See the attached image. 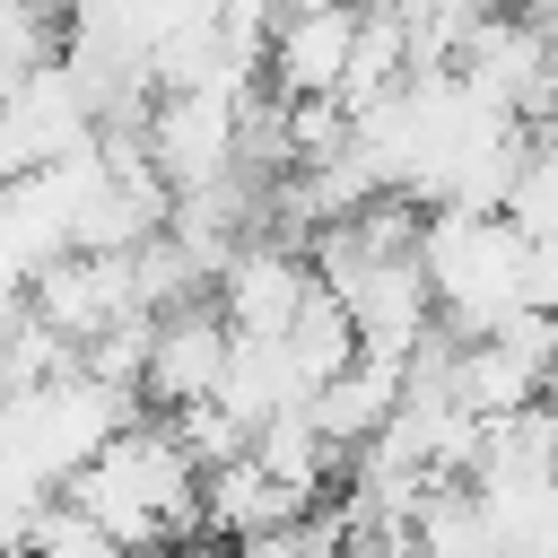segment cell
I'll return each mask as SVG.
<instances>
[{
    "label": "cell",
    "mask_w": 558,
    "mask_h": 558,
    "mask_svg": "<svg viewBox=\"0 0 558 558\" xmlns=\"http://www.w3.org/2000/svg\"><path fill=\"white\" fill-rule=\"evenodd\" d=\"M410 262L427 279V314L453 340H488L514 314H549L558 244H523L497 209H418Z\"/></svg>",
    "instance_id": "cell-1"
},
{
    "label": "cell",
    "mask_w": 558,
    "mask_h": 558,
    "mask_svg": "<svg viewBox=\"0 0 558 558\" xmlns=\"http://www.w3.org/2000/svg\"><path fill=\"white\" fill-rule=\"evenodd\" d=\"M87 532H105L122 558H148L183 532H201V462L174 445L166 418H131L113 427L61 488H52Z\"/></svg>",
    "instance_id": "cell-2"
},
{
    "label": "cell",
    "mask_w": 558,
    "mask_h": 558,
    "mask_svg": "<svg viewBox=\"0 0 558 558\" xmlns=\"http://www.w3.org/2000/svg\"><path fill=\"white\" fill-rule=\"evenodd\" d=\"M253 87H174V96H148L140 113V148L157 166L166 192H201L218 174H235V113H244Z\"/></svg>",
    "instance_id": "cell-3"
},
{
    "label": "cell",
    "mask_w": 558,
    "mask_h": 558,
    "mask_svg": "<svg viewBox=\"0 0 558 558\" xmlns=\"http://www.w3.org/2000/svg\"><path fill=\"white\" fill-rule=\"evenodd\" d=\"M26 314H35L70 357L96 349L113 323L140 314V296H131V253H52V262L26 279Z\"/></svg>",
    "instance_id": "cell-4"
},
{
    "label": "cell",
    "mask_w": 558,
    "mask_h": 558,
    "mask_svg": "<svg viewBox=\"0 0 558 558\" xmlns=\"http://www.w3.org/2000/svg\"><path fill=\"white\" fill-rule=\"evenodd\" d=\"M227 323L209 314V296H192V305H166V314H148V349H140V401H148V418H166V410H192V401H209L218 392V375H227Z\"/></svg>",
    "instance_id": "cell-5"
},
{
    "label": "cell",
    "mask_w": 558,
    "mask_h": 558,
    "mask_svg": "<svg viewBox=\"0 0 558 558\" xmlns=\"http://www.w3.org/2000/svg\"><path fill=\"white\" fill-rule=\"evenodd\" d=\"M305 296H314L305 253L296 244H270V235H244L227 253V270L209 279V314L227 323V340H279Z\"/></svg>",
    "instance_id": "cell-6"
},
{
    "label": "cell",
    "mask_w": 558,
    "mask_h": 558,
    "mask_svg": "<svg viewBox=\"0 0 558 558\" xmlns=\"http://www.w3.org/2000/svg\"><path fill=\"white\" fill-rule=\"evenodd\" d=\"M549 384V314H514L488 340H453V401L471 418H514Z\"/></svg>",
    "instance_id": "cell-7"
},
{
    "label": "cell",
    "mask_w": 558,
    "mask_h": 558,
    "mask_svg": "<svg viewBox=\"0 0 558 558\" xmlns=\"http://www.w3.org/2000/svg\"><path fill=\"white\" fill-rule=\"evenodd\" d=\"M357 44V0H314V9H279L270 44H262V87L270 96H340Z\"/></svg>",
    "instance_id": "cell-8"
},
{
    "label": "cell",
    "mask_w": 558,
    "mask_h": 558,
    "mask_svg": "<svg viewBox=\"0 0 558 558\" xmlns=\"http://www.w3.org/2000/svg\"><path fill=\"white\" fill-rule=\"evenodd\" d=\"M288 514H305L253 453H235V462H218V471H201V532L209 541H253V532H270V523H288Z\"/></svg>",
    "instance_id": "cell-9"
},
{
    "label": "cell",
    "mask_w": 558,
    "mask_h": 558,
    "mask_svg": "<svg viewBox=\"0 0 558 558\" xmlns=\"http://www.w3.org/2000/svg\"><path fill=\"white\" fill-rule=\"evenodd\" d=\"M340 506L323 497V506H305V514H288V523H270V532H253V541H235V558H331L340 549Z\"/></svg>",
    "instance_id": "cell-10"
},
{
    "label": "cell",
    "mask_w": 558,
    "mask_h": 558,
    "mask_svg": "<svg viewBox=\"0 0 558 558\" xmlns=\"http://www.w3.org/2000/svg\"><path fill=\"white\" fill-rule=\"evenodd\" d=\"M331 558H410V532H384V523H349Z\"/></svg>",
    "instance_id": "cell-11"
},
{
    "label": "cell",
    "mask_w": 558,
    "mask_h": 558,
    "mask_svg": "<svg viewBox=\"0 0 558 558\" xmlns=\"http://www.w3.org/2000/svg\"><path fill=\"white\" fill-rule=\"evenodd\" d=\"M148 558H235V549L209 541V532H183V541H166V549H148Z\"/></svg>",
    "instance_id": "cell-12"
},
{
    "label": "cell",
    "mask_w": 558,
    "mask_h": 558,
    "mask_svg": "<svg viewBox=\"0 0 558 558\" xmlns=\"http://www.w3.org/2000/svg\"><path fill=\"white\" fill-rule=\"evenodd\" d=\"M497 9H514V17H532V26H549V0H497Z\"/></svg>",
    "instance_id": "cell-13"
},
{
    "label": "cell",
    "mask_w": 558,
    "mask_h": 558,
    "mask_svg": "<svg viewBox=\"0 0 558 558\" xmlns=\"http://www.w3.org/2000/svg\"><path fill=\"white\" fill-rule=\"evenodd\" d=\"M17 9H35V17H52V26L70 17V0H17Z\"/></svg>",
    "instance_id": "cell-14"
},
{
    "label": "cell",
    "mask_w": 558,
    "mask_h": 558,
    "mask_svg": "<svg viewBox=\"0 0 558 558\" xmlns=\"http://www.w3.org/2000/svg\"><path fill=\"white\" fill-rule=\"evenodd\" d=\"M541 558H549V549H541Z\"/></svg>",
    "instance_id": "cell-15"
}]
</instances>
